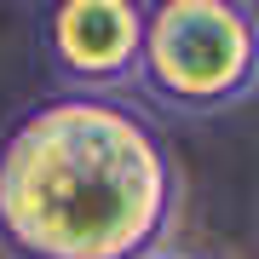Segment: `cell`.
I'll list each match as a JSON object with an SVG mask.
<instances>
[{
	"instance_id": "cell-4",
	"label": "cell",
	"mask_w": 259,
	"mask_h": 259,
	"mask_svg": "<svg viewBox=\"0 0 259 259\" xmlns=\"http://www.w3.org/2000/svg\"><path fill=\"white\" fill-rule=\"evenodd\" d=\"M144 259H219V253H207V248H185V242H161V248L144 253Z\"/></svg>"
},
{
	"instance_id": "cell-5",
	"label": "cell",
	"mask_w": 259,
	"mask_h": 259,
	"mask_svg": "<svg viewBox=\"0 0 259 259\" xmlns=\"http://www.w3.org/2000/svg\"><path fill=\"white\" fill-rule=\"evenodd\" d=\"M253 236H259V213H253Z\"/></svg>"
},
{
	"instance_id": "cell-2",
	"label": "cell",
	"mask_w": 259,
	"mask_h": 259,
	"mask_svg": "<svg viewBox=\"0 0 259 259\" xmlns=\"http://www.w3.org/2000/svg\"><path fill=\"white\" fill-rule=\"evenodd\" d=\"M139 87L156 110L219 115L259 87V6L161 0L144 12Z\"/></svg>"
},
{
	"instance_id": "cell-1",
	"label": "cell",
	"mask_w": 259,
	"mask_h": 259,
	"mask_svg": "<svg viewBox=\"0 0 259 259\" xmlns=\"http://www.w3.org/2000/svg\"><path fill=\"white\" fill-rule=\"evenodd\" d=\"M173 213L179 167L121 98L58 93L0 144V242L18 259H144Z\"/></svg>"
},
{
	"instance_id": "cell-3",
	"label": "cell",
	"mask_w": 259,
	"mask_h": 259,
	"mask_svg": "<svg viewBox=\"0 0 259 259\" xmlns=\"http://www.w3.org/2000/svg\"><path fill=\"white\" fill-rule=\"evenodd\" d=\"M144 12L133 0H64L47 18V47L69 93L115 98V87L139 81L144 58Z\"/></svg>"
}]
</instances>
